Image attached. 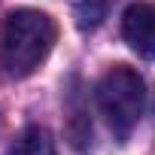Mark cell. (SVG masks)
Returning a JSON list of instances; mask_svg holds the SVG:
<instances>
[{"label": "cell", "instance_id": "2", "mask_svg": "<svg viewBox=\"0 0 155 155\" xmlns=\"http://www.w3.org/2000/svg\"><path fill=\"white\" fill-rule=\"evenodd\" d=\"M97 107L113 137L125 143L140 125L143 107H146V85L140 79V73L125 64H116L113 70H107L97 82Z\"/></svg>", "mask_w": 155, "mask_h": 155}, {"label": "cell", "instance_id": "1", "mask_svg": "<svg viewBox=\"0 0 155 155\" xmlns=\"http://www.w3.org/2000/svg\"><path fill=\"white\" fill-rule=\"evenodd\" d=\"M58 28L52 15L40 9H15L9 12L0 37V67L12 79L31 76L52 52Z\"/></svg>", "mask_w": 155, "mask_h": 155}, {"label": "cell", "instance_id": "4", "mask_svg": "<svg viewBox=\"0 0 155 155\" xmlns=\"http://www.w3.org/2000/svg\"><path fill=\"white\" fill-rule=\"evenodd\" d=\"M6 155H58L55 152V140L46 128H25L6 149Z\"/></svg>", "mask_w": 155, "mask_h": 155}, {"label": "cell", "instance_id": "3", "mask_svg": "<svg viewBox=\"0 0 155 155\" xmlns=\"http://www.w3.org/2000/svg\"><path fill=\"white\" fill-rule=\"evenodd\" d=\"M125 43L146 61H155V3H131L122 15Z\"/></svg>", "mask_w": 155, "mask_h": 155}, {"label": "cell", "instance_id": "5", "mask_svg": "<svg viewBox=\"0 0 155 155\" xmlns=\"http://www.w3.org/2000/svg\"><path fill=\"white\" fill-rule=\"evenodd\" d=\"M107 3H110V0H76V6H73L76 25H79L82 31L97 28L104 21V15H107Z\"/></svg>", "mask_w": 155, "mask_h": 155}]
</instances>
